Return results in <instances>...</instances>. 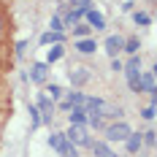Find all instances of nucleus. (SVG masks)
Segmentation results:
<instances>
[{"mask_svg": "<svg viewBox=\"0 0 157 157\" xmlns=\"http://www.w3.org/2000/svg\"><path fill=\"white\" fill-rule=\"evenodd\" d=\"M49 146H52L54 152L65 155V157H76V149L71 146V141L65 138L63 133H52V136H49Z\"/></svg>", "mask_w": 157, "mask_h": 157, "instance_id": "obj_1", "label": "nucleus"}, {"mask_svg": "<svg viewBox=\"0 0 157 157\" xmlns=\"http://www.w3.org/2000/svg\"><path fill=\"white\" fill-rule=\"evenodd\" d=\"M63 136L71 144H76V146H90V144H92V138H90V133L84 130V125H71L68 133H63Z\"/></svg>", "mask_w": 157, "mask_h": 157, "instance_id": "obj_2", "label": "nucleus"}, {"mask_svg": "<svg viewBox=\"0 0 157 157\" xmlns=\"http://www.w3.org/2000/svg\"><path fill=\"white\" fill-rule=\"evenodd\" d=\"M130 133H133V130H130V125L119 119V122H114V125L106 127V141H125Z\"/></svg>", "mask_w": 157, "mask_h": 157, "instance_id": "obj_3", "label": "nucleus"}, {"mask_svg": "<svg viewBox=\"0 0 157 157\" xmlns=\"http://www.w3.org/2000/svg\"><path fill=\"white\" fill-rule=\"evenodd\" d=\"M35 109H38V114H41V122L52 125V117H54V100H52V98H46V95L41 92V95H38Z\"/></svg>", "mask_w": 157, "mask_h": 157, "instance_id": "obj_4", "label": "nucleus"}, {"mask_svg": "<svg viewBox=\"0 0 157 157\" xmlns=\"http://www.w3.org/2000/svg\"><path fill=\"white\" fill-rule=\"evenodd\" d=\"M30 78L35 81V84H46V78H49V65H46V63H35V65H33V71H30Z\"/></svg>", "mask_w": 157, "mask_h": 157, "instance_id": "obj_5", "label": "nucleus"}, {"mask_svg": "<svg viewBox=\"0 0 157 157\" xmlns=\"http://www.w3.org/2000/svg\"><path fill=\"white\" fill-rule=\"evenodd\" d=\"M90 68H71V84L73 87H81V84H87L90 81Z\"/></svg>", "mask_w": 157, "mask_h": 157, "instance_id": "obj_6", "label": "nucleus"}, {"mask_svg": "<svg viewBox=\"0 0 157 157\" xmlns=\"http://www.w3.org/2000/svg\"><path fill=\"white\" fill-rule=\"evenodd\" d=\"M98 114L103 117V119H117V117H122V109L119 106H114V103H100V109H98Z\"/></svg>", "mask_w": 157, "mask_h": 157, "instance_id": "obj_7", "label": "nucleus"}, {"mask_svg": "<svg viewBox=\"0 0 157 157\" xmlns=\"http://www.w3.org/2000/svg\"><path fill=\"white\" fill-rule=\"evenodd\" d=\"M90 149L95 152V157H117V152H114L106 141H92V144H90Z\"/></svg>", "mask_w": 157, "mask_h": 157, "instance_id": "obj_8", "label": "nucleus"}, {"mask_svg": "<svg viewBox=\"0 0 157 157\" xmlns=\"http://www.w3.org/2000/svg\"><path fill=\"white\" fill-rule=\"evenodd\" d=\"M122 46H125V38L122 35H109L106 38V52H109L111 57H117V52H122Z\"/></svg>", "mask_w": 157, "mask_h": 157, "instance_id": "obj_9", "label": "nucleus"}, {"mask_svg": "<svg viewBox=\"0 0 157 157\" xmlns=\"http://www.w3.org/2000/svg\"><path fill=\"white\" fill-rule=\"evenodd\" d=\"M73 49H78L81 54H95L98 44H95V38H78L76 44H73Z\"/></svg>", "mask_w": 157, "mask_h": 157, "instance_id": "obj_10", "label": "nucleus"}, {"mask_svg": "<svg viewBox=\"0 0 157 157\" xmlns=\"http://www.w3.org/2000/svg\"><path fill=\"white\" fill-rule=\"evenodd\" d=\"M87 25L95 27V30H103V27H106V16L98 14V11H87Z\"/></svg>", "mask_w": 157, "mask_h": 157, "instance_id": "obj_11", "label": "nucleus"}, {"mask_svg": "<svg viewBox=\"0 0 157 157\" xmlns=\"http://www.w3.org/2000/svg\"><path fill=\"white\" fill-rule=\"evenodd\" d=\"M141 92L155 95V71H146V73L141 76Z\"/></svg>", "mask_w": 157, "mask_h": 157, "instance_id": "obj_12", "label": "nucleus"}, {"mask_svg": "<svg viewBox=\"0 0 157 157\" xmlns=\"http://www.w3.org/2000/svg\"><path fill=\"white\" fill-rule=\"evenodd\" d=\"M65 41V33H54V30H46L44 35H41V44L44 46H49V44H63Z\"/></svg>", "mask_w": 157, "mask_h": 157, "instance_id": "obj_13", "label": "nucleus"}, {"mask_svg": "<svg viewBox=\"0 0 157 157\" xmlns=\"http://www.w3.org/2000/svg\"><path fill=\"white\" fill-rule=\"evenodd\" d=\"M68 117H71V125H84L87 122V111L81 109V106H73Z\"/></svg>", "mask_w": 157, "mask_h": 157, "instance_id": "obj_14", "label": "nucleus"}, {"mask_svg": "<svg viewBox=\"0 0 157 157\" xmlns=\"http://www.w3.org/2000/svg\"><path fill=\"white\" fill-rule=\"evenodd\" d=\"M125 141H127V152H130V155H136V152L141 149V144H144L141 141V133H130Z\"/></svg>", "mask_w": 157, "mask_h": 157, "instance_id": "obj_15", "label": "nucleus"}, {"mask_svg": "<svg viewBox=\"0 0 157 157\" xmlns=\"http://www.w3.org/2000/svg\"><path fill=\"white\" fill-rule=\"evenodd\" d=\"M81 16H84L81 11H76V8H71V11H68V16L63 19V30H65V27H73V25H78V19H81Z\"/></svg>", "mask_w": 157, "mask_h": 157, "instance_id": "obj_16", "label": "nucleus"}, {"mask_svg": "<svg viewBox=\"0 0 157 157\" xmlns=\"http://www.w3.org/2000/svg\"><path fill=\"white\" fill-rule=\"evenodd\" d=\"M63 57V44H54V46L49 49V54H46V65H52V63H57Z\"/></svg>", "mask_w": 157, "mask_h": 157, "instance_id": "obj_17", "label": "nucleus"}, {"mask_svg": "<svg viewBox=\"0 0 157 157\" xmlns=\"http://www.w3.org/2000/svg\"><path fill=\"white\" fill-rule=\"evenodd\" d=\"M138 49H141V41H138V38H127L125 46H122V52H127V54H138Z\"/></svg>", "mask_w": 157, "mask_h": 157, "instance_id": "obj_18", "label": "nucleus"}, {"mask_svg": "<svg viewBox=\"0 0 157 157\" xmlns=\"http://www.w3.org/2000/svg\"><path fill=\"white\" fill-rule=\"evenodd\" d=\"M73 6H76V11H81V14L92 11V0H71V8Z\"/></svg>", "mask_w": 157, "mask_h": 157, "instance_id": "obj_19", "label": "nucleus"}, {"mask_svg": "<svg viewBox=\"0 0 157 157\" xmlns=\"http://www.w3.org/2000/svg\"><path fill=\"white\" fill-rule=\"evenodd\" d=\"M44 95H46V98H52V100H60V95H63V87H60V84H49Z\"/></svg>", "mask_w": 157, "mask_h": 157, "instance_id": "obj_20", "label": "nucleus"}, {"mask_svg": "<svg viewBox=\"0 0 157 157\" xmlns=\"http://www.w3.org/2000/svg\"><path fill=\"white\" fill-rule=\"evenodd\" d=\"M90 33H92L90 25H73V35H76V41H78V38H87Z\"/></svg>", "mask_w": 157, "mask_h": 157, "instance_id": "obj_21", "label": "nucleus"}, {"mask_svg": "<svg viewBox=\"0 0 157 157\" xmlns=\"http://www.w3.org/2000/svg\"><path fill=\"white\" fill-rule=\"evenodd\" d=\"M87 122H90V127H95V130H98V127H103V117L95 111V114H87Z\"/></svg>", "mask_w": 157, "mask_h": 157, "instance_id": "obj_22", "label": "nucleus"}, {"mask_svg": "<svg viewBox=\"0 0 157 157\" xmlns=\"http://www.w3.org/2000/svg\"><path fill=\"white\" fill-rule=\"evenodd\" d=\"M133 22H136V25H141V27H146V25L152 22V16H149V14H141V11H136V14H133Z\"/></svg>", "mask_w": 157, "mask_h": 157, "instance_id": "obj_23", "label": "nucleus"}, {"mask_svg": "<svg viewBox=\"0 0 157 157\" xmlns=\"http://www.w3.org/2000/svg\"><path fill=\"white\" fill-rule=\"evenodd\" d=\"M127 87H130V92H141V76H130Z\"/></svg>", "mask_w": 157, "mask_h": 157, "instance_id": "obj_24", "label": "nucleus"}, {"mask_svg": "<svg viewBox=\"0 0 157 157\" xmlns=\"http://www.w3.org/2000/svg\"><path fill=\"white\" fill-rule=\"evenodd\" d=\"M141 141L146 144V146H155V144H157V133H155V130H149V133H144V138H141Z\"/></svg>", "mask_w": 157, "mask_h": 157, "instance_id": "obj_25", "label": "nucleus"}, {"mask_svg": "<svg viewBox=\"0 0 157 157\" xmlns=\"http://www.w3.org/2000/svg\"><path fill=\"white\" fill-rule=\"evenodd\" d=\"M30 119H33V127L41 125V114H38V109H35V103L30 106Z\"/></svg>", "mask_w": 157, "mask_h": 157, "instance_id": "obj_26", "label": "nucleus"}, {"mask_svg": "<svg viewBox=\"0 0 157 157\" xmlns=\"http://www.w3.org/2000/svg\"><path fill=\"white\" fill-rule=\"evenodd\" d=\"M49 27H52L54 33H63V19H60V16H52V22H49Z\"/></svg>", "mask_w": 157, "mask_h": 157, "instance_id": "obj_27", "label": "nucleus"}, {"mask_svg": "<svg viewBox=\"0 0 157 157\" xmlns=\"http://www.w3.org/2000/svg\"><path fill=\"white\" fill-rule=\"evenodd\" d=\"M25 49H27V41H19L16 44V57H25Z\"/></svg>", "mask_w": 157, "mask_h": 157, "instance_id": "obj_28", "label": "nucleus"}, {"mask_svg": "<svg viewBox=\"0 0 157 157\" xmlns=\"http://www.w3.org/2000/svg\"><path fill=\"white\" fill-rule=\"evenodd\" d=\"M141 117H144V119H155V106H146Z\"/></svg>", "mask_w": 157, "mask_h": 157, "instance_id": "obj_29", "label": "nucleus"}, {"mask_svg": "<svg viewBox=\"0 0 157 157\" xmlns=\"http://www.w3.org/2000/svg\"><path fill=\"white\" fill-rule=\"evenodd\" d=\"M111 71H122V63H119L117 57H111Z\"/></svg>", "mask_w": 157, "mask_h": 157, "instance_id": "obj_30", "label": "nucleus"}]
</instances>
